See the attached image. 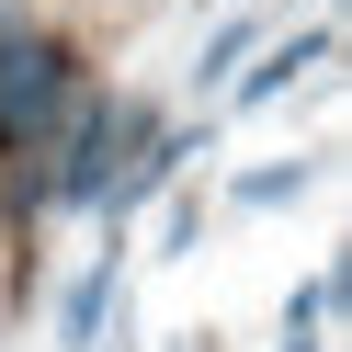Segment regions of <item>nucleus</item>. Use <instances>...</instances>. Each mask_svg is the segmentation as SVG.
I'll use <instances>...</instances> for the list:
<instances>
[{
    "label": "nucleus",
    "instance_id": "f257e3e1",
    "mask_svg": "<svg viewBox=\"0 0 352 352\" xmlns=\"http://www.w3.org/2000/svg\"><path fill=\"white\" fill-rule=\"evenodd\" d=\"M57 114H69V46L0 12V125L12 137H57Z\"/></svg>",
    "mask_w": 352,
    "mask_h": 352
},
{
    "label": "nucleus",
    "instance_id": "f03ea898",
    "mask_svg": "<svg viewBox=\"0 0 352 352\" xmlns=\"http://www.w3.org/2000/svg\"><path fill=\"white\" fill-rule=\"evenodd\" d=\"M125 148H148V114H137V102H80V114H69V170H57V193H69V205H102Z\"/></svg>",
    "mask_w": 352,
    "mask_h": 352
},
{
    "label": "nucleus",
    "instance_id": "7ed1b4c3",
    "mask_svg": "<svg viewBox=\"0 0 352 352\" xmlns=\"http://www.w3.org/2000/svg\"><path fill=\"white\" fill-rule=\"evenodd\" d=\"M307 69H329V23H307V34H284V46H261V69L239 80V102H273L284 80H307Z\"/></svg>",
    "mask_w": 352,
    "mask_h": 352
},
{
    "label": "nucleus",
    "instance_id": "20e7f679",
    "mask_svg": "<svg viewBox=\"0 0 352 352\" xmlns=\"http://www.w3.org/2000/svg\"><path fill=\"white\" fill-rule=\"evenodd\" d=\"M102 307H125V273H114V250H102L91 273H80V296H69V341H80V352L102 341Z\"/></svg>",
    "mask_w": 352,
    "mask_h": 352
},
{
    "label": "nucleus",
    "instance_id": "39448f33",
    "mask_svg": "<svg viewBox=\"0 0 352 352\" xmlns=\"http://www.w3.org/2000/svg\"><path fill=\"white\" fill-rule=\"evenodd\" d=\"M318 182V160H284V170H250V182H239V205H284V193H307Z\"/></svg>",
    "mask_w": 352,
    "mask_h": 352
},
{
    "label": "nucleus",
    "instance_id": "423d86ee",
    "mask_svg": "<svg viewBox=\"0 0 352 352\" xmlns=\"http://www.w3.org/2000/svg\"><path fill=\"white\" fill-rule=\"evenodd\" d=\"M261 46V23H228V34H216V46H205V69H193V80H228L239 69V57H250Z\"/></svg>",
    "mask_w": 352,
    "mask_h": 352
}]
</instances>
